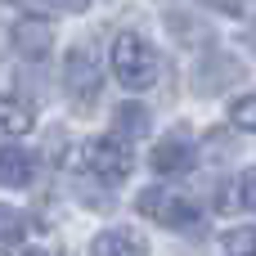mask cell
<instances>
[{"mask_svg": "<svg viewBox=\"0 0 256 256\" xmlns=\"http://www.w3.org/2000/svg\"><path fill=\"white\" fill-rule=\"evenodd\" d=\"M112 72H117V81L122 86H130V90H148L153 81H158V72H162V63H158V50L140 36V32H117L112 36Z\"/></svg>", "mask_w": 256, "mask_h": 256, "instance_id": "cell-1", "label": "cell"}, {"mask_svg": "<svg viewBox=\"0 0 256 256\" xmlns=\"http://www.w3.org/2000/svg\"><path fill=\"white\" fill-rule=\"evenodd\" d=\"M63 86H68V99L76 104V108H90L94 99H99V86H104V68H99V54L81 40V45H72L68 50V58H63Z\"/></svg>", "mask_w": 256, "mask_h": 256, "instance_id": "cell-2", "label": "cell"}, {"mask_svg": "<svg viewBox=\"0 0 256 256\" xmlns=\"http://www.w3.org/2000/svg\"><path fill=\"white\" fill-rule=\"evenodd\" d=\"M140 216H148L166 230H189V225H198V202L184 189H158L153 184L140 194Z\"/></svg>", "mask_w": 256, "mask_h": 256, "instance_id": "cell-3", "label": "cell"}, {"mask_svg": "<svg viewBox=\"0 0 256 256\" xmlns=\"http://www.w3.org/2000/svg\"><path fill=\"white\" fill-rule=\"evenodd\" d=\"M81 166L90 171V176H99L104 184H117V180H126L130 176V148H126V140L122 135H104V140H90L86 148H81Z\"/></svg>", "mask_w": 256, "mask_h": 256, "instance_id": "cell-4", "label": "cell"}, {"mask_svg": "<svg viewBox=\"0 0 256 256\" xmlns=\"http://www.w3.org/2000/svg\"><path fill=\"white\" fill-rule=\"evenodd\" d=\"M9 45L22 63H40L54 50V22L50 18H18L14 32H9Z\"/></svg>", "mask_w": 256, "mask_h": 256, "instance_id": "cell-5", "label": "cell"}, {"mask_svg": "<svg viewBox=\"0 0 256 256\" xmlns=\"http://www.w3.org/2000/svg\"><path fill=\"white\" fill-rule=\"evenodd\" d=\"M194 81H198V90H202V94H216V90H225L230 81H243V63H238L234 54L212 50V54L194 68Z\"/></svg>", "mask_w": 256, "mask_h": 256, "instance_id": "cell-6", "label": "cell"}, {"mask_svg": "<svg viewBox=\"0 0 256 256\" xmlns=\"http://www.w3.org/2000/svg\"><path fill=\"white\" fill-rule=\"evenodd\" d=\"M194 158H198V144L189 135H166V140L153 144V158L148 162H153L158 176H180V171L194 166Z\"/></svg>", "mask_w": 256, "mask_h": 256, "instance_id": "cell-7", "label": "cell"}, {"mask_svg": "<svg viewBox=\"0 0 256 256\" xmlns=\"http://www.w3.org/2000/svg\"><path fill=\"white\" fill-rule=\"evenodd\" d=\"M90 256H148V243L140 230H104L94 234Z\"/></svg>", "mask_w": 256, "mask_h": 256, "instance_id": "cell-8", "label": "cell"}, {"mask_svg": "<svg viewBox=\"0 0 256 256\" xmlns=\"http://www.w3.org/2000/svg\"><path fill=\"white\" fill-rule=\"evenodd\" d=\"M32 176H36V158L27 148H18V144L0 148V184L4 189H22V184H32Z\"/></svg>", "mask_w": 256, "mask_h": 256, "instance_id": "cell-9", "label": "cell"}, {"mask_svg": "<svg viewBox=\"0 0 256 256\" xmlns=\"http://www.w3.org/2000/svg\"><path fill=\"white\" fill-rule=\"evenodd\" d=\"M36 126V108L22 94H0V130L4 135H27Z\"/></svg>", "mask_w": 256, "mask_h": 256, "instance_id": "cell-10", "label": "cell"}, {"mask_svg": "<svg viewBox=\"0 0 256 256\" xmlns=\"http://www.w3.org/2000/svg\"><path fill=\"white\" fill-rule=\"evenodd\" d=\"M27 243V216L14 207H0V256H14Z\"/></svg>", "mask_w": 256, "mask_h": 256, "instance_id": "cell-11", "label": "cell"}, {"mask_svg": "<svg viewBox=\"0 0 256 256\" xmlns=\"http://www.w3.org/2000/svg\"><path fill=\"white\" fill-rule=\"evenodd\" d=\"M112 122H117V135H122V140H140V135L148 130V112H144L140 104L117 108V117H112Z\"/></svg>", "mask_w": 256, "mask_h": 256, "instance_id": "cell-12", "label": "cell"}, {"mask_svg": "<svg viewBox=\"0 0 256 256\" xmlns=\"http://www.w3.org/2000/svg\"><path fill=\"white\" fill-rule=\"evenodd\" d=\"M225 252L230 256H256V230H230L225 234Z\"/></svg>", "mask_w": 256, "mask_h": 256, "instance_id": "cell-13", "label": "cell"}, {"mask_svg": "<svg viewBox=\"0 0 256 256\" xmlns=\"http://www.w3.org/2000/svg\"><path fill=\"white\" fill-rule=\"evenodd\" d=\"M230 122L243 126V130H256V94H243V99L230 108Z\"/></svg>", "mask_w": 256, "mask_h": 256, "instance_id": "cell-14", "label": "cell"}, {"mask_svg": "<svg viewBox=\"0 0 256 256\" xmlns=\"http://www.w3.org/2000/svg\"><path fill=\"white\" fill-rule=\"evenodd\" d=\"M9 4H22V9H86V0H9Z\"/></svg>", "mask_w": 256, "mask_h": 256, "instance_id": "cell-15", "label": "cell"}, {"mask_svg": "<svg viewBox=\"0 0 256 256\" xmlns=\"http://www.w3.org/2000/svg\"><path fill=\"white\" fill-rule=\"evenodd\" d=\"M238 202H243L248 212H256V166L243 171V180H238Z\"/></svg>", "mask_w": 256, "mask_h": 256, "instance_id": "cell-16", "label": "cell"}, {"mask_svg": "<svg viewBox=\"0 0 256 256\" xmlns=\"http://www.w3.org/2000/svg\"><path fill=\"white\" fill-rule=\"evenodd\" d=\"M207 4H220V9H230V14H238V9H243V0H207Z\"/></svg>", "mask_w": 256, "mask_h": 256, "instance_id": "cell-17", "label": "cell"}, {"mask_svg": "<svg viewBox=\"0 0 256 256\" xmlns=\"http://www.w3.org/2000/svg\"><path fill=\"white\" fill-rule=\"evenodd\" d=\"M248 40H252V50H256V18H252V27H248Z\"/></svg>", "mask_w": 256, "mask_h": 256, "instance_id": "cell-18", "label": "cell"}, {"mask_svg": "<svg viewBox=\"0 0 256 256\" xmlns=\"http://www.w3.org/2000/svg\"><path fill=\"white\" fill-rule=\"evenodd\" d=\"M32 256H50V252H32Z\"/></svg>", "mask_w": 256, "mask_h": 256, "instance_id": "cell-19", "label": "cell"}]
</instances>
